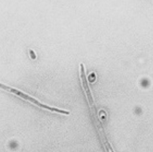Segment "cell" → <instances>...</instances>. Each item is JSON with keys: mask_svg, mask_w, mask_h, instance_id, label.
Listing matches in <instances>:
<instances>
[{"mask_svg": "<svg viewBox=\"0 0 153 152\" xmlns=\"http://www.w3.org/2000/svg\"><path fill=\"white\" fill-rule=\"evenodd\" d=\"M0 88L6 90L7 91L10 92V93H13L16 95H17V96L21 97L22 98L29 101L30 102L32 103V104H35L36 105H37L38 107H39L42 108H45V109H47V110H50L51 112L62 113V114H64V115H69V114H70V112H68V111L61 110V109H59V108H57L51 107H50L48 105L42 104H41V102H39L38 100H37L36 99L28 95H27L26 93H23V92H22V91H20L18 89H16L15 88H11V87H9L8 86L3 84L1 83H0Z\"/></svg>", "mask_w": 153, "mask_h": 152, "instance_id": "7a4b0ae2", "label": "cell"}, {"mask_svg": "<svg viewBox=\"0 0 153 152\" xmlns=\"http://www.w3.org/2000/svg\"><path fill=\"white\" fill-rule=\"evenodd\" d=\"M80 79H81V82H82V88L85 91L87 99L88 100V103L89 104V106L91 108V111L92 112V114H93L94 117H95L94 119V122L96 123V126L98 130V133H100V136L102 138V139L103 140V142H105V139H106L105 137V133H104V130L102 128V126L100 121V119L98 118V116L97 115V112H96V108L94 104L93 98H92V95L91 92L89 84H88V81H87V77L85 75V68L84 66L83 63H80Z\"/></svg>", "mask_w": 153, "mask_h": 152, "instance_id": "6da1fadb", "label": "cell"}]
</instances>
